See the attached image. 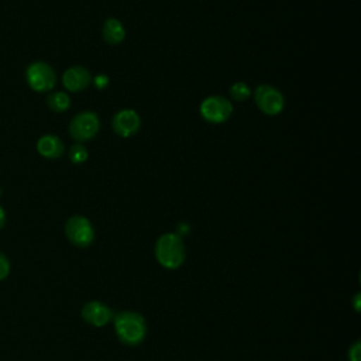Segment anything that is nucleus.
<instances>
[{"label":"nucleus","instance_id":"1","mask_svg":"<svg viewBox=\"0 0 361 361\" xmlns=\"http://www.w3.org/2000/svg\"><path fill=\"white\" fill-rule=\"evenodd\" d=\"M114 330L121 343L127 345H137L145 337L147 324L140 313L126 310L120 312L114 317Z\"/></svg>","mask_w":361,"mask_h":361},{"label":"nucleus","instance_id":"2","mask_svg":"<svg viewBox=\"0 0 361 361\" xmlns=\"http://www.w3.org/2000/svg\"><path fill=\"white\" fill-rule=\"evenodd\" d=\"M155 258L168 269H175L182 265L185 259V244L182 237L175 233L162 234L155 243Z\"/></svg>","mask_w":361,"mask_h":361},{"label":"nucleus","instance_id":"3","mask_svg":"<svg viewBox=\"0 0 361 361\" xmlns=\"http://www.w3.org/2000/svg\"><path fill=\"white\" fill-rule=\"evenodd\" d=\"M200 117L210 124H221L233 114L231 102L221 94H212L202 100L199 106Z\"/></svg>","mask_w":361,"mask_h":361},{"label":"nucleus","instance_id":"4","mask_svg":"<svg viewBox=\"0 0 361 361\" xmlns=\"http://www.w3.org/2000/svg\"><path fill=\"white\" fill-rule=\"evenodd\" d=\"M254 102L259 111L267 116H278L285 109V97L279 89L272 85H258L254 90Z\"/></svg>","mask_w":361,"mask_h":361},{"label":"nucleus","instance_id":"5","mask_svg":"<svg viewBox=\"0 0 361 361\" xmlns=\"http://www.w3.org/2000/svg\"><path fill=\"white\" fill-rule=\"evenodd\" d=\"M69 134L76 142H86L100 130V118L94 111H80L69 123Z\"/></svg>","mask_w":361,"mask_h":361},{"label":"nucleus","instance_id":"6","mask_svg":"<svg viewBox=\"0 0 361 361\" xmlns=\"http://www.w3.org/2000/svg\"><path fill=\"white\" fill-rule=\"evenodd\" d=\"M25 79L32 90L48 92L56 83V73L49 63L44 61H35L28 65L25 71Z\"/></svg>","mask_w":361,"mask_h":361},{"label":"nucleus","instance_id":"7","mask_svg":"<svg viewBox=\"0 0 361 361\" xmlns=\"http://www.w3.org/2000/svg\"><path fill=\"white\" fill-rule=\"evenodd\" d=\"M65 234L73 245L85 248L93 243L94 228L87 217L75 214L65 223Z\"/></svg>","mask_w":361,"mask_h":361},{"label":"nucleus","instance_id":"8","mask_svg":"<svg viewBox=\"0 0 361 361\" xmlns=\"http://www.w3.org/2000/svg\"><path fill=\"white\" fill-rule=\"evenodd\" d=\"M111 128L121 138H130L141 128V117L133 109H121L111 117Z\"/></svg>","mask_w":361,"mask_h":361},{"label":"nucleus","instance_id":"9","mask_svg":"<svg viewBox=\"0 0 361 361\" xmlns=\"http://www.w3.org/2000/svg\"><path fill=\"white\" fill-rule=\"evenodd\" d=\"M92 73L82 65H73L68 68L62 75V85L69 92H80L89 87L92 83Z\"/></svg>","mask_w":361,"mask_h":361},{"label":"nucleus","instance_id":"10","mask_svg":"<svg viewBox=\"0 0 361 361\" xmlns=\"http://www.w3.org/2000/svg\"><path fill=\"white\" fill-rule=\"evenodd\" d=\"M82 317L86 323L94 327H102L113 319V312L107 305L97 300H92L85 303V306L82 307Z\"/></svg>","mask_w":361,"mask_h":361},{"label":"nucleus","instance_id":"11","mask_svg":"<svg viewBox=\"0 0 361 361\" xmlns=\"http://www.w3.org/2000/svg\"><path fill=\"white\" fill-rule=\"evenodd\" d=\"M37 151L44 158L55 159V158H59L63 154L65 145H63V142L59 137H56L54 134H45V135L38 138Z\"/></svg>","mask_w":361,"mask_h":361},{"label":"nucleus","instance_id":"12","mask_svg":"<svg viewBox=\"0 0 361 361\" xmlns=\"http://www.w3.org/2000/svg\"><path fill=\"white\" fill-rule=\"evenodd\" d=\"M126 28L120 20L114 17H109L104 20L102 25V35L109 45L121 44L126 39Z\"/></svg>","mask_w":361,"mask_h":361},{"label":"nucleus","instance_id":"13","mask_svg":"<svg viewBox=\"0 0 361 361\" xmlns=\"http://www.w3.org/2000/svg\"><path fill=\"white\" fill-rule=\"evenodd\" d=\"M47 106L55 113H63L71 106V97L65 92H54L47 96Z\"/></svg>","mask_w":361,"mask_h":361},{"label":"nucleus","instance_id":"14","mask_svg":"<svg viewBox=\"0 0 361 361\" xmlns=\"http://www.w3.org/2000/svg\"><path fill=\"white\" fill-rule=\"evenodd\" d=\"M228 94L235 102H244L251 96V89L245 82H234L228 89Z\"/></svg>","mask_w":361,"mask_h":361},{"label":"nucleus","instance_id":"15","mask_svg":"<svg viewBox=\"0 0 361 361\" xmlns=\"http://www.w3.org/2000/svg\"><path fill=\"white\" fill-rule=\"evenodd\" d=\"M89 158V152L87 148L82 144V142H76L69 148V159L72 164L75 165H80L83 162H86Z\"/></svg>","mask_w":361,"mask_h":361},{"label":"nucleus","instance_id":"16","mask_svg":"<svg viewBox=\"0 0 361 361\" xmlns=\"http://www.w3.org/2000/svg\"><path fill=\"white\" fill-rule=\"evenodd\" d=\"M10 269H11V265H10V261H8L7 255L0 252V281L6 279L8 276Z\"/></svg>","mask_w":361,"mask_h":361},{"label":"nucleus","instance_id":"17","mask_svg":"<svg viewBox=\"0 0 361 361\" xmlns=\"http://www.w3.org/2000/svg\"><path fill=\"white\" fill-rule=\"evenodd\" d=\"M92 82H93V85L96 86V89H104V87H107L110 79H109V76H106L104 73H99V75H96V76L92 78Z\"/></svg>","mask_w":361,"mask_h":361},{"label":"nucleus","instance_id":"18","mask_svg":"<svg viewBox=\"0 0 361 361\" xmlns=\"http://www.w3.org/2000/svg\"><path fill=\"white\" fill-rule=\"evenodd\" d=\"M360 353H361V345H360V341H357V343H354V345L348 351V360L350 361H360L361 360Z\"/></svg>","mask_w":361,"mask_h":361},{"label":"nucleus","instance_id":"19","mask_svg":"<svg viewBox=\"0 0 361 361\" xmlns=\"http://www.w3.org/2000/svg\"><path fill=\"white\" fill-rule=\"evenodd\" d=\"M4 224H6V212L0 206V230L4 227Z\"/></svg>","mask_w":361,"mask_h":361},{"label":"nucleus","instance_id":"20","mask_svg":"<svg viewBox=\"0 0 361 361\" xmlns=\"http://www.w3.org/2000/svg\"><path fill=\"white\" fill-rule=\"evenodd\" d=\"M1 192H3V190H1V188H0V196H1Z\"/></svg>","mask_w":361,"mask_h":361}]
</instances>
